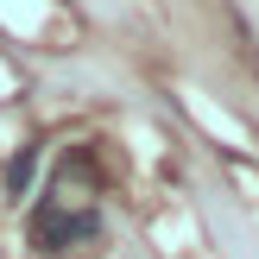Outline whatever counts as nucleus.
Masks as SVG:
<instances>
[{"label": "nucleus", "mask_w": 259, "mask_h": 259, "mask_svg": "<svg viewBox=\"0 0 259 259\" xmlns=\"http://www.w3.org/2000/svg\"><path fill=\"white\" fill-rule=\"evenodd\" d=\"M32 177H38V146H19V158L7 164V196H32Z\"/></svg>", "instance_id": "nucleus-2"}, {"label": "nucleus", "mask_w": 259, "mask_h": 259, "mask_svg": "<svg viewBox=\"0 0 259 259\" xmlns=\"http://www.w3.org/2000/svg\"><path fill=\"white\" fill-rule=\"evenodd\" d=\"M32 240H38V253H70L82 240H101V215L95 209H63V202H38Z\"/></svg>", "instance_id": "nucleus-1"}]
</instances>
